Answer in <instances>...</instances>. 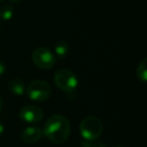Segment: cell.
Returning <instances> with one entry per match:
<instances>
[{
	"label": "cell",
	"instance_id": "6da1fadb",
	"mask_svg": "<svg viewBox=\"0 0 147 147\" xmlns=\"http://www.w3.org/2000/svg\"><path fill=\"white\" fill-rule=\"evenodd\" d=\"M71 133V124L63 115H53L47 120L42 134L55 144H61L67 140Z\"/></svg>",
	"mask_w": 147,
	"mask_h": 147
},
{
	"label": "cell",
	"instance_id": "7a4b0ae2",
	"mask_svg": "<svg viewBox=\"0 0 147 147\" xmlns=\"http://www.w3.org/2000/svg\"><path fill=\"white\" fill-rule=\"evenodd\" d=\"M104 126L102 121L95 116H88L80 124V133L86 141H95L102 135Z\"/></svg>",
	"mask_w": 147,
	"mask_h": 147
},
{
	"label": "cell",
	"instance_id": "3957f363",
	"mask_svg": "<svg viewBox=\"0 0 147 147\" xmlns=\"http://www.w3.org/2000/svg\"><path fill=\"white\" fill-rule=\"evenodd\" d=\"M26 95L30 100L34 102H42L51 97V86L43 80L32 81L25 89Z\"/></svg>",
	"mask_w": 147,
	"mask_h": 147
},
{
	"label": "cell",
	"instance_id": "277c9868",
	"mask_svg": "<svg viewBox=\"0 0 147 147\" xmlns=\"http://www.w3.org/2000/svg\"><path fill=\"white\" fill-rule=\"evenodd\" d=\"M53 81L57 88L65 93L73 92L78 87V78L69 69H59L55 74Z\"/></svg>",
	"mask_w": 147,
	"mask_h": 147
},
{
	"label": "cell",
	"instance_id": "5b68a950",
	"mask_svg": "<svg viewBox=\"0 0 147 147\" xmlns=\"http://www.w3.org/2000/svg\"><path fill=\"white\" fill-rule=\"evenodd\" d=\"M32 63L35 67L41 69H49L55 67L57 63L55 55L47 47H37L33 51L31 55Z\"/></svg>",
	"mask_w": 147,
	"mask_h": 147
},
{
	"label": "cell",
	"instance_id": "8992f818",
	"mask_svg": "<svg viewBox=\"0 0 147 147\" xmlns=\"http://www.w3.org/2000/svg\"><path fill=\"white\" fill-rule=\"evenodd\" d=\"M43 117V112L39 107L34 105H26L22 107L19 111V118L23 122L28 124H34L41 121Z\"/></svg>",
	"mask_w": 147,
	"mask_h": 147
},
{
	"label": "cell",
	"instance_id": "52a82bcc",
	"mask_svg": "<svg viewBox=\"0 0 147 147\" xmlns=\"http://www.w3.org/2000/svg\"><path fill=\"white\" fill-rule=\"evenodd\" d=\"M41 136H42V130L35 126L26 127L21 132V139L23 140V142L27 143V144H32V143L37 142Z\"/></svg>",
	"mask_w": 147,
	"mask_h": 147
},
{
	"label": "cell",
	"instance_id": "ba28073f",
	"mask_svg": "<svg viewBox=\"0 0 147 147\" xmlns=\"http://www.w3.org/2000/svg\"><path fill=\"white\" fill-rule=\"evenodd\" d=\"M9 90L16 96H22L25 93V85L21 79H12L9 82Z\"/></svg>",
	"mask_w": 147,
	"mask_h": 147
},
{
	"label": "cell",
	"instance_id": "9c48e42d",
	"mask_svg": "<svg viewBox=\"0 0 147 147\" xmlns=\"http://www.w3.org/2000/svg\"><path fill=\"white\" fill-rule=\"evenodd\" d=\"M69 43L65 40H59L55 43V55L59 59H63L65 57H67V55H69Z\"/></svg>",
	"mask_w": 147,
	"mask_h": 147
},
{
	"label": "cell",
	"instance_id": "30bf717a",
	"mask_svg": "<svg viewBox=\"0 0 147 147\" xmlns=\"http://www.w3.org/2000/svg\"><path fill=\"white\" fill-rule=\"evenodd\" d=\"M136 76L141 82L145 83L147 81V59H143L139 63L136 69Z\"/></svg>",
	"mask_w": 147,
	"mask_h": 147
},
{
	"label": "cell",
	"instance_id": "8fae6325",
	"mask_svg": "<svg viewBox=\"0 0 147 147\" xmlns=\"http://www.w3.org/2000/svg\"><path fill=\"white\" fill-rule=\"evenodd\" d=\"M14 14L13 7L9 4H4L0 7V19L3 21H8L12 18Z\"/></svg>",
	"mask_w": 147,
	"mask_h": 147
},
{
	"label": "cell",
	"instance_id": "7c38bea8",
	"mask_svg": "<svg viewBox=\"0 0 147 147\" xmlns=\"http://www.w3.org/2000/svg\"><path fill=\"white\" fill-rule=\"evenodd\" d=\"M82 147H106L102 142H96V141H83Z\"/></svg>",
	"mask_w": 147,
	"mask_h": 147
},
{
	"label": "cell",
	"instance_id": "4fadbf2b",
	"mask_svg": "<svg viewBox=\"0 0 147 147\" xmlns=\"http://www.w3.org/2000/svg\"><path fill=\"white\" fill-rule=\"evenodd\" d=\"M5 69H6L5 65L2 63V61H0V76H2L3 74L5 73Z\"/></svg>",
	"mask_w": 147,
	"mask_h": 147
},
{
	"label": "cell",
	"instance_id": "5bb4252c",
	"mask_svg": "<svg viewBox=\"0 0 147 147\" xmlns=\"http://www.w3.org/2000/svg\"><path fill=\"white\" fill-rule=\"evenodd\" d=\"M3 132H4V126H3L2 123L0 122V136L3 134Z\"/></svg>",
	"mask_w": 147,
	"mask_h": 147
},
{
	"label": "cell",
	"instance_id": "9a60e30c",
	"mask_svg": "<svg viewBox=\"0 0 147 147\" xmlns=\"http://www.w3.org/2000/svg\"><path fill=\"white\" fill-rule=\"evenodd\" d=\"M2 106H3V103H2V99L0 98V113L2 111Z\"/></svg>",
	"mask_w": 147,
	"mask_h": 147
},
{
	"label": "cell",
	"instance_id": "2e32d148",
	"mask_svg": "<svg viewBox=\"0 0 147 147\" xmlns=\"http://www.w3.org/2000/svg\"><path fill=\"white\" fill-rule=\"evenodd\" d=\"M10 2H12V3H19L21 1V0H9Z\"/></svg>",
	"mask_w": 147,
	"mask_h": 147
},
{
	"label": "cell",
	"instance_id": "e0dca14e",
	"mask_svg": "<svg viewBox=\"0 0 147 147\" xmlns=\"http://www.w3.org/2000/svg\"><path fill=\"white\" fill-rule=\"evenodd\" d=\"M116 147H125V146H116Z\"/></svg>",
	"mask_w": 147,
	"mask_h": 147
},
{
	"label": "cell",
	"instance_id": "ac0fdd59",
	"mask_svg": "<svg viewBox=\"0 0 147 147\" xmlns=\"http://www.w3.org/2000/svg\"><path fill=\"white\" fill-rule=\"evenodd\" d=\"M2 1H3V0H0V3H1V2H2Z\"/></svg>",
	"mask_w": 147,
	"mask_h": 147
}]
</instances>
